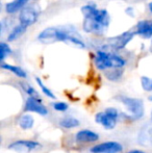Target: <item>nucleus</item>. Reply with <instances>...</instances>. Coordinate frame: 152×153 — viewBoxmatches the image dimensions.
I'll list each match as a JSON object with an SVG mask.
<instances>
[{
	"label": "nucleus",
	"mask_w": 152,
	"mask_h": 153,
	"mask_svg": "<svg viewBox=\"0 0 152 153\" xmlns=\"http://www.w3.org/2000/svg\"><path fill=\"white\" fill-rule=\"evenodd\" d=\"M39 42L43 44H52L55 42L71 43L79 48H85L81 36L78 33L76 28L71 25L68 26H52L47 27L42 30L38 36Z\"/></svg>",
	"instance_id": "nucleus-2"
},
{
	"label": "nucleus",
	"mask_w": 152,
	"mask_h": 153,
	"mask_svg": "<svg viewBox=\"0 0 152 153\" xmlns=\"http://www.w3.org/2000/svg\"><path fill=\"white\" fill-rule=\"evenodd\" d=\"M1 68L4 69V70H7V71H10V72H12L13 74L16 75L19 78H26L27 77V73L19 66H14V65L1 62Z\"/></svg>",
	"instance_id": "nucleus-15"
},
{
	"label": "nucleus",
	"mask_w": 152,
	"mask_h": 153,
	"mask_svg": "<svg viewBox=\"0 0 152 153\" xmlns=\"http://www.w3.org/2000/svg\"><path fill=\"white\" fill-rule=\"evenodd\" d=\"M39 16H40V8L38 7V5L36 4L27 5L20 12L19 21H20V24L28 27L37 22Z\"/></svg>",
	"instance_id": "nucleus-7"
},
{
	"label": "nucleus",
	"mask_w": 152,
	"mask_h": 153,
	"mask_svg": "<svg viewBox=\"0 0 152 153\" xmlns=\"http://www.w3.org/2000/svg\"><path fill=\"white\" fill-rule=\"evenodd\" d=\"M150 50H151V52H152V42H151V46H150Z\"/></svg>",
	"instance_id": "nucleus-28"
},
{
	"label": "nucleus",
	"mask_w": 152,
	"mask_h": 153,
	"mask_svg": "<svg viewBox=\"0 0 152 153\" xmlns=\"http://www.w3.org/2000/svg\"><path fill=\"white\" fill-rule=\"evenodd\" d=\"M120 100L126 106L129 114V117L133 120H139L144 116L145 106L143 100L139 98H132V97L121 96Z\"/></svg>",
	"instance_id": "nucleus-5"
},
{
	"label": "nucleus",
	"mask_w": 152,
	"mask_h": 153,
	"mask_svg": "<svg viewBox=\"0 0 152 153\" xmlns=\"http://www.w3.org/2000/svg\"><path fill=\"white\" fill-rule=\"evenodd\" d=\"M127 153H145V152H144V151H142V150L134 149V150H130V151H128Z\"/></svg>",
	"instance_id": "nucleus-25"
},
{
	"label": "nucleus",
	"mask_w": 152,
	"mask_h": 153,
	"mask_svg": "<svg viewBox=\"0 0 152 153\" xmlns=\"http://www.w3.org/2000/svg\"><path fill=\"white\" fill-rule=\"evenodd\" d=\"M148 100H149V101H151V102H152V94L148 97Z\"/></svg>",
	"instance_id": "nucleus-27"
},
{
	"label": "nucleus",
	"mask_w": 152,
	"mask_h": 153,
	"mask_svg": "<svg viewBox=\"0 0 152 153\" xmlns=\"http://www.w3.org/2000/svg\"><path fill=\"white\" fill-rule=\"evenodd\" d=\"M123 75V70L122 69H110L105 72V76L108 80L117 81Z\"/></svg>",
	"instance_id": "nucleus-19"
},
{
	"label": "nucleus",
	"mask_w": 152,
	"mask_h": 153,
	"mask_svg": "<svg viewBox=\"0 0 152 153\" xmlns=\"http://www.w3.org/2000/svg\"><path fill=\"white\" fill-rule=\"evenodd\" d=\"M19 126H20L21 129L23 130H29L33 127V124H35V119H33V116L30 115H22L19 119V122H18Z\"/></svg>",
	"instance_id": "nucleus-17"
},
{
	"label": "nucleus",
	"mask_w": 152,
	"mask_h": 153,
	"mask_svg": "<svg viewBox=\"0 0 152 153\" xmlns=\"http://www.w3.org/2000/svg\"><path fill=\"white\" fill-rule=\"evenodd\" d=\"M136 36V32L134 30H128L126 32L119 34V36H113L106 40V42L102 45V48L100 50L103 51H118L121 50V49L125 48L127 46V44L132 40V38Z\"/></svg>",
	"instance_id": "nucleus-4"
},
{
	"label": "nucleus",
	"mask_w": 152,
	"mask_h": 153,
	"mask_svg": "<svg viewBox=\"0 0 152 153\" xmlns=\"http://www.w3.org/2000/svg\"><path fill=\"white\" fill-rule=\"evenodd\" d=\"M123 150V146L119 142L108 141L103 142L95 145L91 148L90 152L91 153H120Z\"/></svg>",
	"instance_id": "nucleus-9"
},
{
	"label": "nucleus",
	"mask_w": 152,
	"mask_h": 153,
	"mask_svg": "<svg viewBox=\"0 0 152 153\" xmlns=\"http://www.w3.org/2000/svg\"><path fill=\"white\" fill-rule=\"evenodd\" d=\"M36 81H37L38 85L40 87V89L42 90V93L45 95V96L49 97V98H51V99H55V95L53 94V92L51 91L49 88H47L46 85H44V82L41 80V78H39V77H36Z\"/></svg>",
	"instance_id": "nucleus-21"
},
{
	"label": "nucleus",
	"mask_w": 152,
	"mask_h": 153,
	"mask_svg": "<svg viewBox=\"0 0 152 153\" xmlns=\"http://www.w3.org/2000/svg\"><path fill=\"white\" fill-rule=\"evenodd\" d=\"M133 30L136 34L141 36L143 39H152V20L140 21Z\"/></svg>",
	"instance_id": "nucleus-11"
},
{
	"label": "nucleus",
	"mask_w": 152,
	"mask_h": 153,
	"mask_svg": "<svg viewBox=\"0 0 152 153\" xmlns=\"http://www.w3.org/2000/svg\"><path fill=\"white\" fill-rule=\"evenodd\" d=\"M30 0H13L5 4V12L7 14H15L17 12H21L24 7H26L27 4Z\"/></svg>",
	"instance_id": "nucleus-13"
},
{
	"label": "nucleus",
	"mask_w": 152,
	"mask_h": 153,
	"mask_svg": "<svg viewBox=\"0 0 152 153\" xmlns=\"http://www.w3.org/2000/svg\"><path fill=\"white\" fill-rule=\"evenodd\" d=\"M139 142L141 145H152V126H146L143 130H141L139 135Z\"/></svg>",
	"instance_id": "nucleus-14"
},
{
	"label": "nucleus",
	"mask_w": 152,
	"mask_h": 153,
	"mask_svg": "<svg viewBox=\"0 0 152 153\" xmlns=\"http://www.w3.org/2000/svg\"><path fill=\"white\" fill-rule=\"evenodd\" d=\"M83 15L82 28L87 33L102 36L110 26V14L104 8H98L96 4H85L81 7Z\"/></svg>",
	"instance_id": "nucleus-1"
},
{
	"label": "nucleus",
	"mask_w": 152,
	"mask_h": 153,
	"mask_svg": "<svg viewBox=\"0 0 152 153\" xmlns=\"http://www.w3.org/2000/svg\"><path fill=\"white\" fill-rule=\"evenodd\" d=\"M75 140L77 143H95L99 140V135L95 131L82 129L76 133Z\"/></svg>",
	"instance_id": "nucleus-12"
},
{
	"label": "nucleus",
	"mask_w": 152,
	"mask_h": 153,
	"mask_svg": "<svg viewBox=\"0 0 152 153\" xmlns=\"http://www.w3.org/2000/svg\"><path fill=\"white\" fill-rule=\"evenodd\" d=\"M40 147L41 144L38 142L30 141V140H19V141L13 142L7 148L10 150L19 153H29L31 151H35Z\"/></svg>",
	"instance_id": "nucleus-8"
},
{
	"label": "nucleus",
	"mask_w": 152,
	"mask_h": 153,
	"mask_svg": "<svg viewBox=\"0 0 152 153\" xmlns=\"http://www.w3.org/2000/svg\"><path fill=\"white\" fill-rule=\"evenodd\" d=\"M12 54V48L10 47V45L5 42L0 43V59L1 62H4V59L7 56Z\"/></svg>",
	"instance_id": "nucleus-20"
},
{
	"label": "nucleus",
	"mask_w": 152,
	"mask_h": 153,
	"mask_svg": "<svg viewBox=\"0 0 152 153\" xmlns=\"http://www.w3.org/2000/svg\"><path fill=\"white\" fill-rule=\"evenodd\" d=\"M119 117V113L114 107H108L103 111H100L95 116V121L102 125L106 130H112L116 127Z\"/></svg>",
	"instance_id": "nucleus-6"
},
{
	"label": "nucleus",
	"mask_w": 152,
	"mask_h": 153,
	"mask_svg": "<svg viewBox=\"0 0 152 153\" xmlns=\"http://www.w3.org/2000/svg\"><path fill=\"white\" fill-rule=\"evenodd\" d=\"M20 85H21V88L23 89V91L28 95V97H33V98H39V97H40L39 96V93L36 91L30 85L25 83V82H21Z\"/></svg>",
	"instance_id": "nucleus-22"
},
{
	"label": "nucleus",
	"mask_w": 152,
	"mask_h": 153,
	"mask_svg": "<svg viewBox=\"0 0 152 153\" xmlns=\"http://www.w3.org/2000/svg\"><path fill=\"white\" fill-rule=\"evenodd\" d=\"M79 124H80V122H79L77 119H75V118H72V117L63 118V119L59 121V125L65 129L75 128V127L79 126Z\"/></svg>",
	"instance_id": "nucleus-18"
},
{
	"label": "nucleus",
	"mask_w": 152,
	"mask_h": 153,
	"mask_svg": "<svg viewBox=\"0 0 152 153\" xmlns=\"http://www.w3.org/2000/svg\"><path fill=\"white\" fill-rule=\"evenodd\" d=\"M26 29H27V26H25V25H23V24H18L7 34V41L8 42H14V41L18 40L22 34H24L25 32H26Z\"/></svg>",
	"instance_id": "nucleus-16"
},
{
	"label": "nucleus",
	"mask_w": 152,
	"mask_h": 153,
	"mask_svg": "<svg viewBox=\"0 0 152 153\" xmlns=\"http://www.w3.org/2000/svg\"><path fill=\"white\" fill-rule=\"evenodd\" d=\"M94 64L98 70L108 71L110 69H122L126 65V61L116 53L99 50L94 57Z\"/></svg>",
	"instance_id": "nucleus-3"
},
{
	"label": "nucleus",
	"mask_w": 152,
	"mask_h": 153,
	"mask_svg": "<svg viewBox=\"0 0 152 153\" xmlns=\"http://www.w3.org/2000/svg\"><path fill=\"white\" fill-rule=\"evenodd\" d=\"M151 119H152V113H151Z\"/></svg>",
	"instance_id": "nucleus-29"
},
{
	"label": "nucleus",
	"mask_w": 152,
	"mask_h": 153,
	"mask_svg": "<svg viewBox=\"0 0 152 153\" xmlns=\"http://www.w3.org/2000/svg\"><path fill=\"white\" fill-rule=\"evenodd\" d=\"M52 106H53V108H54L55 111H61V113H65V111H67L68 108H69V105H68V103L64 102V101H56V102H53Z\"/></svg>",
	"instance_id": "nucleus-24"
},
{
	"label": "nucleus",
	"mask_w": 152,
	"mask_h": 153,
	"mask_svg": "<svg viewBox=\"0 0 152 153\" xmlns=\"http://www.w3.org/2000/svg\"><path fill=\"white\" fill-rule=\"evenodd\" d=\"M148 8H149V10H150V13L152 14V1L148 4Z\"/></svg>",
	"instance_id": "nucleus-26"
},
{
	"label": "nucleus",
	"mask_w": 152,
	"mask_h": 153,
	"mask_svg": "<svg viewBox=\"0 0 152 153\" xmlns=\"http://www.w3.org/2000/svg\"><path fill=\"white\" fill-rule=\"evenodd\" d=\"M141 85L144 91L152 92V78H149L147 76L141 77Z\"/></svg>",
	"instance_id": "nucleus-23"
},
{
	"label": "nucleus",
	"mask_w": 152,
	"mask_h": 153,
	"mask_svg": "<svg viewBox=\"0 0 152 153\" xmlns=\"http://www.w3.org/2000/svg\"><path fill=\"white\" fill-rule=\"evenodd\" d=\"M25 111H30L41 116H46L48 114V109L42 103L40 98H33V97H28L25 101Z\"/></svg>",
	"instance_id": "nucleus-10"
}]
</instances>
